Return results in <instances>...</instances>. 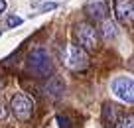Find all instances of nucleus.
<instances>
[{"label":"nucleus","mask_w":134,"mask_h":128,"mask_svg":"<svg viewBox=\"0 0 134 128\" xmlns=\"http://www.w3.org/2000/svg\"><path fill=\"white\" fill-rule=\"evenodd\" d=\"M103 37H105V40H110V37H114L116 36V24H114L113 20H103Z\"/></svg>","instance_id":"nucleus-10"},{"label":"nucleus","mask_w":134,"mask_h":128,"mask_svg":"<svg viewBox=\"0 0 134 128\" xmlns=\"http://www.w3.org/2000/svg\"><path fill=\"white\" fill-rule=\"evenodd\" d=\"M114 14L118 22L130 26L134 20V0H114Z\"/></svg>","instance_id":"nucleus-6"},{"label":"nucleus","mask_w":134,"mask_h":128,"mask_svg":"<svg viewBox=\"0 0 134 128\" xmlns=\"http://www.w3.org/2000/svg\"><path fill=\"white\" fill-rule=\"evenodd\" d=\"M110 87H113V93L120 101H124L128 104L134 101V81H132V77H116Z\"/></svg>","instance_id":"nucleus-5"},{"label":"nucleus","mask_w":134,"mask_h":128,"mask_svg":"<svg viewBox=\"0 0 134 128\" xmlns=\"http://www.w3.org/2000/svg\"><path fill=\"white\" fill-rule=\"evenodd\" d=\"M6 114H8V110H6V107L2 104V101H0V120H4Z\"/></svg>","instance_id":"nucleus-14"},{"label":"nucleus","mask_w":134,"mask_h":128,"mask_svg":"<svg viewBox=\"0 0 134 128\" xmlns=\"http://www.w3.org/2000/svg\"><path fill=\"white\" fill-rule=\"evenodd\" d=\"M85 14L95 22H103L109 14V6L105 2H91V4L85 6Z\"/></svg>","instance_id":"nucleus-7"},{"label":"nucleus","mask_w":134,"mask_h":128,"mask_svg":"<svg viewBox=\"0 0 134 128\" xmlns=\"http://www.w3.org/2000/svg\"><path fill=\"white\" fill-rule=\"evenodd\" d=\"M0 87H2V81H0Z\"/></svg>","instance_id":"nucleus-17"},{"label":"nucleus","mask_w":134,"mask_h":128,"mask_svg":"<svg viewBox=\"0 0 134 128\" xmlns=\"http://www.w3.org/2000/svg\"><path fill=\"white\" fill-rule=\"evenodd\" d=\"M28 69L40 79H47L53 73V61L46 49H34L28 55Z\"/></svg>","instance_id":"nucleus-1"},{"label":"nucleus","mask_w":134,"mask_h":128,"mask_svg":"<svg viewBox=\"0 0 134 128\" xmlns=\"http://www.w3.org/2000/svg\"><path fill=\"white\" fill-rule=\"evenodd\" d=\"M6 10V0H0V14Z\"/></svg>","instance_id":"nucleus-16"},{"label":"nucleus","mask_w":134,"mask_h":128,"mask_svg":"<svg viewBox=\"0 0 134 128\" xmlns=\"http://www.w3.org/2000/svg\"><path fill=\"white\" fill-rule=\"evenodd\" d=\"M55 6H57V4H53V2H49V4H43V6H42V10H43V12H47V10H53Z\"/></svg>","instance_id":"nucleus-15"},{"label":"nucleus","mask_w":134,"mask_h":128,"mask_svg":"<svg viewBox=\"0 0 134 128\" xmlns=\"http://www.w3.org/2000/svg\"><path fill=\"white\" fill-rule=\"evenodd\" d=\"M132 122H134V116L132 114H126L118 120V128H132Z\"/></svg>","instance_id":"nucleus-11"},{"label":"nucleus","mask_w":134,"mask_h":128,"mask_svg":"<svg viewBox=\"0 0 134 128\" xmlns=\"http://www.w3.org/2000/svg\"><path fill=\"white\" fill-rule=\"evenodd\" d=\"M103 114H105V122L107 126H113V124H116V107L114 104H105V108H103Z\"/></svg>","instance_id":"nucleus-9"},{"label":"nucleus","mask_w":134,"mask_h":128,"mask_svg":"<svg viewBox=\"0 0 134 128\" xmlns=\"http://www.w3.org/2000/svg\"><path fill=\"white\" fill-rule=\"evenodd\" d=\"M10 108H12V114L16 116L18 120H22V122H26V120L32 118L34 114V103L30 97L22 95V93H18V95L12 97V101H10Z\"/></svg>","instance_id":"nucleus-4"},{"label":"nucleus","mask_w":134,"mask_h":128,"mask_svg":"<svg viewBox=\"0 0 134 128\" xmlns=\"http://www.w3.org/2000/svg\"><path fill=\"white\" fill-rule=\"evenodd\" d=\"M61 57H63V65L71 71H83L89 65L87 51L81 46H75V43H67L63 53H61Z\"/></svg>","instance_id":"nucleus-2"},{"label":"nucleus","mask_w":134,"mask_h":128,"mask_svg":"<svg viewBox=\"0 0 134 128\" xmlns=\"http://www.w3.org/2000/svg\"><path fill=\"white\" fill-rule=\"evenodd\" d=\"M47 93L49 95H53V97H59L63 93V89H65V85H63V81L59 77H51L49 81H47Z\"/></svg>","instance_id":"nucleus-8"},{"label":"nucleus","mask_w":134,"mask_h":128,"mask_svg":"<svg viewBox=\"0 0 134 128\" xmlns=\"http://www.w3.org/2000/svg\"><path fill=\"white\" fill-rule=\"evenodd\" d=\"M57 122H59V128H71V124H69V118H67V116H63V114L57 116Z\"/></svg>","instance_id":"nucleus-12"},{"label":"nucleus","mask_w":134,"mask_h":128,"mask_svg":"<svg viewBox=\"0 0 134 128\" xmlns=\"http://www.w3.org/2000/svg\"><path fill=\"white\" fill-rule=\"evenodd\" d=\"M75 36L79 40V46L85 51H97V47H99V32H97V28L93 24H89V22L77 24Z\"/></svg>","instance_id":"nucleus-3"},{"label":"nucleus","mask_w":134,"mask_h":128,"mask_svg":"<svg viewBox=\"0 0 134 128\" xmlns=\"http://www.w3.org/2000/svg\"><path fill=\"white\" fill-rule=\"evenodd\" d=\"M22 24V18H18V16H10L8 18V26L10 28H16V26H20Z\"/></svg>","instance_id":"nucleus-13"}]
</instances>
